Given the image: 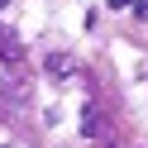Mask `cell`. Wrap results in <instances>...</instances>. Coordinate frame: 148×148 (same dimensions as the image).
I'll use <instances>...</instances> for the list:
<instances>
[{
  "label": "cell",
  "instance_id": "2",
  "mask_svg": "<svg viewBox=\"0 0 148 148\" xmlns=\"http://www.w3.org/2000/svg\"><path fill=\"white\" fill-rule=\"evenodd\" d=\"M77 58H67V53H53V58H48V77H62V81H67V77H77Z\"/></svg>",
  "mask_w": 148,
  "mask_h": 148
},
{
  "label": "cell",
  "instance_id": "3",
  "mask_svg": "<svg viewBox=\"0 0 148 148\" xmlns=\"http://www.w3.org/2000/svg\"><path fill=\"white\" fill-rule=\"evenodd\" d=\"M81 134H100V115L96 110H81Z\"/></svg>",
  "mask_w": 148,
  "mask_h": 148
},
{
  "label": "cell",
  "instance_id": "4",
  "mask_svg": "<svg viewBox=\"0 0 148 148\" xmlns=\"http://www.w3.org/2000/svg\"><path fill=\"white\" fill-rule=\"evenodd\" d=\"M134 10H138V19H148V0H138V5H134Z\"/></svg>",
  "mask_w": 148,
  "mask_h": 148
},
{
  "label": "cell",
  "instance_id": "5",
  "mask_svg": "<svg viewBox=\"0 0 148 148\" xmlns=\"http://www.w3.org/2000/svg\"><path fill=\"white\" fill-rule=\"evenodd\" d=\"M110 5H115V10H124V5H138V0H110Z\"/></svg>",
  "mask_w": 148,
  "mask_h": 148
},
{
  "label": "cell",
  "instance_id": "1",
  "mask_svg": "<svg viewBox=\"0 0 148 148\" xmlns=\"http://www.w3.org/2000/svg\"><path fill=\"white\" fill-rule=\"evenodd\" d=\"M19 58H24V43H19V34L0 24V62H19Z\"/></svg>",
  "mask_w": 148,
  "mask_h": 148
}]
</instances>
